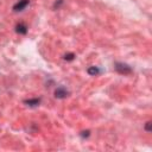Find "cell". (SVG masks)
Here are the masks:
<instances>
[{
    "label": "cell",
    "mask_w": 152,
    "mask_h": 152,
    "mask_svg": "<svg viewBox=\"0 0 152 152\" xmlns=\"http://www.w3.org/2000/svg\"><path fill=\"white\" fill-rule=\"evenodd\" d=\"M81 135H82L83 138H84V137H88V135H89V131H86V132H82V133H81Z\"/></svg>",
    "instance_id": "30bf717a"
},
{
    "label": "cell",
    "mask_w": 152,
    "mask_h": 152,
    "mask_svg": "<svg viewBox=\"0 0 152 152\" xmlns=\"http://www.w3.org/2000/svg\"><path fill=\"white\" fill-rule=\"evenodd\" d=\"M115 70L119 72V74H124V75H128L132 72V68L126 64V63H121V62H118L115 63Z\"/></svg>",
    "instance_id": "6da1fadb"
},
{
    "label": "cell",
    "mask_w": 152,
    "mask_h": 152,
    "mask_svg": "<svg viewBox=\"0 0 152 152\" xmlns=\"http://www.w3.org/2000/svg\"><path fill=\"white\" fill-rule=\"evenodd\" d=\"M15 31H17L19 34H26V33H27V26H26L25 24L20 23V24H18V25H17Z\"/></svg>",
    "instance_id": "277c9868"
},
{
    "label": "cell",
    "mask_w": 152,
    "mask_h": 152,
    "mask_svg": "<svg viewBox=\"0 0 152 152\" xmlns=\"http://www.w3.org/2000/svg\"><path fill=\"white\" fill-rule=\"evenodd\" d=\"M62 2H63V0H58V1H56V2H55V5H53V7H57V8H58V7H59V5H61Z\"/></svg>",
    "instance_id": "9c48e42d"
},
{
    "label": "cell",
    "mask_w": 152,
    "mask_h": 152,
    "mask_svg": "<svg viewBox=\"0 0 152 152\" xmlns=\"http://www.w3.org/2000/svg\"><path fill=\"white\" fill-rule=\"evenodd\" d=\"M24 103H26L30 107H37L40 103V99H28V100H25Z\"/></svg>",
    "instance_id": "5b68a950"
},
{
    "label": "cell",
    "mask_w": 152,
    "mask_h": 152,
    "mask_svg": "<svg viewBox=\"0 0 152 152\" xmlns=\"http://www.w3.org/2000/svg\"><path fill=\"white\" fill-rule=\"evenodd\" d=\"M75 58V55L74 53H66L65 56H64V59L65 61H72Z\"/></svg>",
    "instance_id": "52a82bcc"
},
{
    "label": "cell",
    "mask_w": 152,
    "mask_h": 152,
    "mask_svg": "<svg viewBox=\"0 0 152 152\" xmlns=\"http://www.w3.org/2000/svg\"><path fill=\"white\" fill-rule=\"evenodd\" d=\"M28 0H19L18 2H15L14 4V6H13V11L14 12H20V11H23V10H25V7L28 5Z\"/></svg>",
    "instance_id": "3957f363"
},
{
    "label": "cell",
    "mask_w": 152,
    "mask_h": 152,
    "mask_svg": "<svg viewBox=\"0 0 152 152\" xmlns=\"http://www.w3.org/2000/svg\"><path fill=\"white\" fill-rule=\"evenodd\" d=\"M68 95H69V91H68V90L65 89V87H63V86L58 87V88L55 90V96H56L57 99H65Z\"/></svg>",
    "instance_id": "7a4b0ae2"
},
{
    "label": "cell",
    "mask_w": 152,
    "mask_h": 152,
    "mask_svg": "<svg viewBox=\"0 0 152 152\" xmlns=\"http://www.w3.org/2000/svg\"><path fill=\"white\" fill-rule=\"evenodd\" d=\"M87 72H88L89 75H91V76H95V75L100 74L101 70H100L97 66H89V68L87 69Z\"/></svg>",
    "instance_id": "8992f818"
},
{
    "label": "cell",
    "mask_w": 152,
    "mask_h": 152,
    "mask_svg": "<svg viewBox=\"0 0 152 152\" xmlns=\"http://www.w3.org/2000/svg\"><path fill=\"white\" fill-rule=\"evenodd\" d=\"M151 125H152L151 121H147V122H146V125H145V129H146L147 132H151Z\"/></svg>",
    "instance_id": "ba28073f"
}]
</instances>
